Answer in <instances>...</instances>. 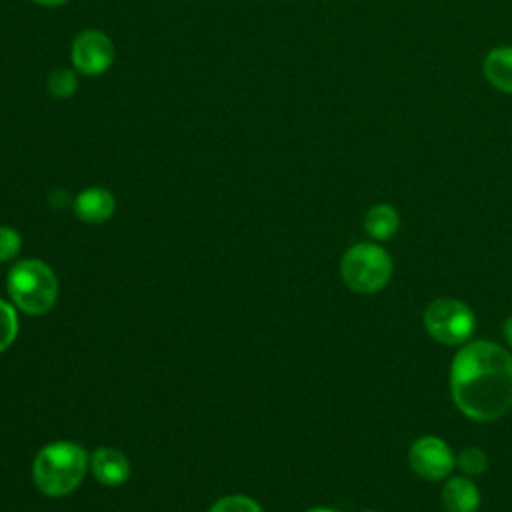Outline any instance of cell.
<instances>
[{
	"label": "cell",
	"mask_w": 512,
	"mask_h": 512,
	"mask_svg": "<svg viewBox=\"0 0 512 512\" xmlns=\"http://www.w3.org/2000/svg\"><path fill=\"white\" fill-rule=\"evenodd\" d=\"M364 512H376V510H364Z\"/></svg>",
	"instance_id": "44dd1931"
},
{
	"label": "cell",
	"mask_w": 512,
	"mask_h": 512,
	"mask_svg": "<svg viewBox=\"0 0 512 512\" xmlns=\"http://www.w3.org/2000/svg\"><path fill=\"white\" fill-rule=\"evenodd\" d=\"M408 462L416 476L424 480H442L456 466V456L442 438L420 436L408 450Z\"/></svg>",
	"instance_id": "52a82bcc"
},
{
	"label": "cell",
	"mask_w": 512,
	"mask_h": 512,
	"mask_svg": "<svg viewBox=\"0 0 512 512\" xmlns=\"http://www.w3.org/2000/svg\"><path fill=\"white\" fill-rule=\"evenodd\" d=\"M340 276L350 290L358 294H374L388 284L392 276V258L378 244L358 242L342 256Z\"/></svg>",
	"instance_id": "277c9868"
},
{
	"label": "cell",
	"mask_w": 512,
	"mask_h": 512,
	"mask_svg": "<svg viewBox=\"0 0 512 512\" xmlns=\"http://www.w3.org/2000/svg\"><path fill=\"white\" fill-rule=\"evenodd\" d=\"M450 392L470 420L504 416L512 408V354L490 340L466 342L450 366Z\"/></svg>",
	"instance_id": "6da1fadb"
},
{
	"label": "cell",
	"mask_w": 512,
	"mask_h": 512,
	"mask_svg": "<svg viewBox=\"0 0 512 512\" xmlns=\"http://www.w3.org/2000/svg\"><path fill=\"white\" fill-rule=\"evenodd\" d=\"M482 72L490 86L512 94V46H496L482 60Z\"/></svg>",
	"instance_id": "8fae6325"
},
{
	"label": "cell",
	"mask_w": 512,
	"mask_h": 512,
	"mask_svg": "<svg viewBox=\"0 0 512 512\" xmlns=\"http://www.w3.org/2000/svg\"><path fill=\"white\" fill-rule=\"evenodd\" d=\"M114 56L116 52L112 38L98 28L80 30L70 44L72 68L80 76H102L114 64Z\"/></svg>",
	"instance_id": "8992f818"
},
{
	"label": "cell",
	"mask_w": 512,
	"mask_h": 512,
	"mask_svg": "<svg viewBox=\"0 0 512 512\" xmlns=\"http://www.w3.org/2000/svg\"><path fill=\"white\" fill-rule=\"evenodd\" d=\"M90 472L102 486H120L130 476L128 458L116 448H98L90 456Z\"/></svg>",
	"instance_id": "9c48e42d"
},
{
	"label": "cell",
	"mask_w": 512,
	"mask_h": 512,
	"mask_svg": "<svg viewBox=\"0 0 512 512\" xmlns=\"http://www.w3.org/2000/svg\"><path fill=\"white\" fill-rule=\"evenodd\" d=\"M208 512H264L262 506L244 494H230L216 500Z\"/></svg>",
	"instance_id": "2e32d148"
},
{
	"label": "cell",
	"mask_w": 512,
	"mask_h": 512,
	"mask_svg": "<svg viewBox=\"0 0 512 512\" xmlns=\"http://www.w3.org/2000/svg\"><path fill=\"white\" fill-rule=\"evenodd\" d=\"M504 338L512 346V316H508L504 322Z\"/></svg>",
	"instance_id": "d6986e66"
},
{
	"label": "cell",
	"mask_w": 512,
	"mask_h": 512,
	"mask_svg": "<svg viewBox=\"0 0 512 512\" xmlns=\"http://www.w3.org/2000/svg\"><path fill=\"white\" fill-rule=\"evenodd\" d=\"M46 90L56 100H68L78 90V72L74 68H56L46 78Z\"/></svg>",
	"instance_id": "4fadbf2b"
},
{
	"label": "cell",
	"mask_w": 512,
	"mask_h": 512,
	"mask_svg": "<svg viewBox=\"0 0 512 512\" xmlns=\"http://www.w3.org/2000/svg\"><path fill=\"white\" fill-rule=\"evenodd\" d=\"M456 466L464 472V476H480L488 468V458L484 450L476 446H468L456 456Z\"/></svg>",
	"instance_id": "9a60e30c"
},
{
	"label": "cell",
	"mask_w": 512,
	"mask_h": 512,
	"mask_svg": "<svg viewBox=\"0 0 512 512\" xmlns=\"http://www.w3.org/2000/svg\"><path fill=\"white\" fill-rule=\"evenodd\" d=\"M304 512H340V510H334V508H320V506H316V508H308V510H304Z\"/></svg>",
	"instance_id": "ffe728a7"
},
{
	"label": "cell",
	"mask_w": 512,
	"mask_h": 512,
	"mask_svg": "<svg viewBox=\"0 0 512 512\" xmlns=\"http://www.w3.org/2000/svg\"><path fill=\"white\" fill-rule=\"evenodd\" d=\"M400 214L392 204H374L364 216V230L374 240H388L398 232Z\"/></svg>",
	"instance_id": "7c38bea8"
},
{
	"label": "cell",
	"mask_w": 512,
	"mask_h": 512,
	"mask_svg": "<svg viewBox=\"0 0 512 512\" xmlns=\"http://www.w3.org/2000/svg\"><path fill=\"white\" fill-rule=\"evenodd\" d=\"M16 336H18L16 306L0 298V354L12 346Z\"/></svg>",
	"instance_id": "5bb4252c"
},
{
	"label": "cell",
	"mask_w": 512,
	"mask_h": 512,
	"mask_svg": "<svg viewBox=\"0 0 512 512\" xmlns=\"http://www.w3.org/2000/svg\"><path fill=\"white\" fill-rule=\"evenodd\" d=\"M20 248H22L20 232L8 224H2L0 226V262L14 260Z\"/></svg>",
	"instance_id": "e0dca14e"
},
{
	"label": "cell",
	"mask_w": 512,
	"mask_h": 512,
	"mask_svg": "<svg viewBox=\"0 0 512 512\" xmlns=\"http://www.w3.org/2000/svg\"><path fill=\"white\" fill-rule=\"evenodd\" d=\"M88 466L90 456L80 444L56 440L38 450L32 462V480L42 494L60 498L82 484Z\"/></svg>",
	"instance_id": "7a4b0ae2"
},
{
	"label": "cell",
	"mask_w": 512,
	"mask_h": 512,
	"mask_svg": "<svg viewBox=\"0 0 512 512\" xmlns=\"http://www.w3.org/2000/svg\"><path fill=\"white\" fill-rule=\"evenodd\" d=\"M442 504L446 512H478L480 492L468 476H454L442 488Z\"/></svg>",
	"instance_id": "30bf717a"
},
{
	"label": "cell",
	"mask_w": 512,
	"mask_h": 512,
	"mask_svg": "<svg viewBox=\"0 0 512 512\" xmlns=\"http://www.w3.org/2000/svg\"><path fill=\"white\" fill-rule=\"evenodd\" d=\"M6 290L16 310L28 316H42L58 300V278L46 262L26 258L8 270Z\"/></svg>",
	"instance_id": "3957f363"
},
{
	"label": "cell",
	"mask_w": 512,
	"mask_h": 512,
	"mask_svg": "<svg viewBox=\"0 0 512 512\" xmlns=\"http://www.w3.org/2000/svg\"><path fill=\"white\" fill-rule=\"evenodd\" d=\"M72 210L86 224H104L116 212V198L108 188L90 186L74 196Z\"/></svg>",
	"instance_id": "ba28073f"
},
{
	"label": "cell",
	"mask_w": 512,
	"mask_h": 512,
	"mask_svg": "<svg viewBox=\"0 0 512 512\" xmlns=\"http://www.w3.org/2000/svg\"><path fill=\"white\" fill-rule=\"evenodd\" d=\"M30 2L42 8H58V6H64L68 0H30Z\"/></svg>",
	"instance_id": "ac0fdd59"
},
{
	"label": "cell",
	"mask_w": 512,
	"mask_h": 512,
	"mask_svg": "<svg viewBox=\"0 0 512 512\" xmlns=\"http://www.w3.org/2000/svg\"><path fill=\"white\" fill-rule=\"evenodd\" d=\"M424 328L436 342L444 346H460L474 334L476 316L462 300L440 296L426 306Z\"/></svg>",
	"instance_id": "5b68a950"
}]
</instances>
